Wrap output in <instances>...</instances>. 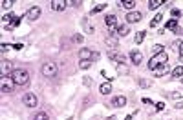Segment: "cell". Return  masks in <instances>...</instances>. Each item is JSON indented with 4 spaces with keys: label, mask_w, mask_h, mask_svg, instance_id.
Masks as SVG:
<instances>
[{
    "label": "cell",
    "mask_w": 183,
    "mask_h": 120,
    "mask_svg": "<svg viewBox=\"0 0 183 120\" xmlns=\"http://www.w3.org/2000/svg\"><path fill=\"white\" fill-rule=\"evenodd\" d=\"M181 47V40H176L174 44H172V49H179Z\"/></svg>",
    "instance_id": "37"
},
{
    "label": "cell",
    "mask_w": 183,
    "mask_h": 120,
    "mask_svg": "<svg viewBox=\"0 0 183 120\" xmlns=\"http://www.w3.org/2000/svg\"><path fill=\"white\" fill-rule=\"evenodd\" d=\"M13 71H15V69H13V64H11V62H6V60L0 62V75H2V77H8V75L11 77Z\"/></svg>",
    "instance_id": "5"
},
{
    "label": "cell",
    "mask_w": 183,
    "mask_h": 120,
    "mask_svg": "<svg viewBox=\"0 0 183 120\" xmlns=\"http://www.w3.org/2000/svg\"><path fill=\"white\" fill-rule=\"evenodd\" d=\"M170 97H172V98H179L181 93H176V91H174V93H170Z\"/></svg>",
    "instance_id": "41"
},
{
    "label": "cell",
    "mask_w": 183,
    "mask_h": 120,
    "mask_svg": "<svg viewBox=\"0 0 183 120\" xmlns=\"http://www.w3.org/2000/svg\"><path fill=\"white\" fill-rule=\"evenodd\" d=\"M79 58L81 60H97L99 53H94L92 49H88V47H82V49L79 51Z\"/></svg>",
    "instance_id": "4"
},
{
    "label": "cell",
    "mask_w": 183,
    "mask_h": 120,
    "mask_svg": "<svg viewBox=\"0 0 183 120\" xmlns=\"http://www.w3.org/2000/svg\"><path fill=\"white\" fill-rule=\"evenodd\" d=\"M172 77H183V66H176L174 69H172Z\"/></svg>",
    "instance_id": "23"
},
{
    "label": "cell",
    "mask_w": 183,
    "mask_h": 120,
    "mask_svg": "<svg viewBox=\"0 0 183 120\" xmlns=\"http://www.w3.org/2000/svg\"><path fill=\"white\" fill-rule=\"evenodd\" d=\"M22 102L26 104V107H37V97H35V93H26L24 98H22Z\"/></svg>",
    "instance_id": "7"
},
{
    "label": "cell",
    "mask_w": 183,
    "mask_h": 120,
    "mask_svg": "<svg viewBox=\"0 0 183 120\" xmlns=\"http://www.w3.org/2000/svg\"><path fill=\"white\" fill-rule=\"evenodd\" d=\"M33 120H50V118H48V115H46V113H37L33 116Z\"/></svg>",
    "instance_id": "30"
},
{
    "label": "cell",
    "mask_w": 183,
    "mask_h": 120,
    "mask_svg": "<svg viewBox=\"0 0 183 120\" xmlns=\"http://www.w3.org/2000/svg\"><path fill=\"white\" fill-rule=\"evenodd\" d=\"M165 28H167L169 31H176V29H178V20H169Z\"/></svg>",
    "instance_id": "22"
},
{
    "label": "cell",
    "mask_w": 183,
    "mask_h": 120,
    "mask_svg": "<svg viewBox=\"0 0 183 120\" xmlns=\"http://www.w3.org/2000/svg\"><path fill=\"white\" fill-rule=\"evenodd\" d=\"M143 18V15L139 13V11H130L128 15H126V22L128 24H135V22H139Z\"/></svg>",
    "instance_id": "9"
},
{
    "label": "cell",
    "mask_w": 183,
    "mask_h": 120,
    "mask_svg": "<svg viewBox=\"0 0 183 120\" xmlns=\"http://www.w3.org/2000/svg\"><path fill=\"white\" fill-rule=\"evenodd\" d=\"M145 35H147L145 31H139V33H137V35H135V38H134V40H135V44H141V42L145 40Z\"/></svg>",
    "instance_id": "28"
},
{
    "label": "cell",
    "mask_w": 183,
    "mask_h": 120,
    "mask_svg": "<svg viewBox=\"0 0 183 120\" xmlns=\"http://www.w3.org/2000/svg\"><path fill=\"white\" fill-rule=\"evenodd\" d=\"M137 86H139V87H150V86H152V80L139 78V80H137Z\"/></svg>",
    "instance_id": "26"
},
{
    "label": "cell",
    "mask_w": 183,
    "mask_h": 120,
    "mask_svg": "<svg viewBox=\"0 0 183 120\" xmlns=\"http://www.w3.org/2000/svg\"><path fill=\"white\" fill-rule=\"evenodd\" d=\"M104 24H106V26H108L110 29H116V28H119V26H117V16H116V15H106Z\"/></svg>",
    "instance_id": "10"
},
{
    "label": "cell",
    "mask_w": 183,
    "mask_h": 120,
    "mask_svg": "<svg viewBox=\"0 0 183 120\" xmlns=\"http://www.w3.org/2000/svg\"><path fill=\"white\" fill-rule=\"evenodd\" d=\"M179 80H181V82H183V77H181V78H179Z\"/></svg>",
    "instance_id": "45"
},
{
    "label": "cell",
    "mask_w": 183,
    "mask_h": 120,
    "mask_svg": "<svg viewBox=\"0 0 183 120\" xmlns=\"http://www.w3.org/2000/svg\"><path fill=\"white\" fill-rule=\"evenodd\" d=\"M9 78H11L17 86H26V84L29 82V73H28L26 69H15Z\"/></svg>",
    "instance_id": "1"
},
{
    "label": "cell",
    "mask_w": 183,
    "mask_h": 120,
    "mask_svg": "<svg viewBox=\"0 0 183 120\" xmlns=\"http://www.w3.org/2000/svg\"><path fill=\"white\" fill-rule=\"evenodd\" d=\"M179 57L183 58V42H181V47H179Z\"/></svg>",
    "instance_id": "44"
},
{
    "label": "cell",
    "mask_w": 183,
    "mask_h": 120,
    "mask_svg": "<svg viewBox=\"0 0 183 120\" xmlns=\"http://www.w3.org/2000/svg\"><path fill=\"white\" fill-rule=\"evenodd\" d=\"M104 44H106L108 47H112V49H116V47H117V38H116V37H106V38H104Z\"/></svg>",
    "instance_id": "17"
},
{
    "label": "cell",
    "mask_w": 183,
    "mask_h": 120,
    "mask_svg": "<svg viewBox=\"0 0 183 120\" xmlns=\"http://www.w3.org/2000/svg\"><path fill=\"white\" fill-rule=\"evenodd\" d=\"M15 86H17V84H15L13 80H4V82H2V93H11Z\"/></svg>",
    "instance_id": "13"
},
{
    "label": "cell",
    "mask_w": 183,
    "mask_h": 120,
    "mask_svg": "<svg viewBox=\"0 0 183 120\" xmlns=\"http://www.w3.org/2000/svg\"><path fill=\"white\" fill-rule=\"evenodd\" d=\"M57 71H59V67H57V64H53V62H46V64L42 66V75H44L46 78H53V77L57 75Z\"/></svg>",
    "instance_id": "3"
},
{
    "label": "cell",
    "mask_w": 183,
    "mask_h": 120,
    "mask_svg": "<svg viewBox=\"0 0 183 120\" xmlns=\"http://www.w3.org/2000/svg\"><path fill=\"white\" fill-rule=\"evenodd\" d=\"M165 73H169V64H165V66H161V67L154 69V77H163Z\"/></svg>",
    "instance_id": "16"
},
{
    "label": "cell",
    "mask_w": 183,
    "mask_h": 120,
    "mask_svg": "<svg viewBox=\"0 0 183 120\" xmlns=\"http://www.w3.org/2000/svg\"><path fill=\"white\" fill-rule=\"evenodd\" d=\"M39 16H40V7H39V6L29 7V9H28V13L24 15V18H26V20H31V22H33V20H37Z\"/></svg>",
    "instance_id": "6"
},
{
    "label": "cell",
    "mask_w": 183,
    "mask_h": 120,
    "mask_svg": "<svg viewBox=\"0 0 183 120\" xmlns=\"http://www.w3.org/2000/svg\"><path fill=\"white\" fill-rule=\"evenodd\" d=\"M130 58H132V64L139 66V64H141V60H143V55H141L139 51H132V53H130Z\"/></svg>",
    "instance_id": "14"
},
{
    "label": "cell",
    "mask_w": 183,
    "mask_h": 120,
    "mask_svg": "<svg viewBox=\"0 0 183 120\" xmlns=\"http://www.w3.org/2000/svg\"><path fill=\"white\" fill-rule=\"evenodd\" d=\"M92 84V80H90V77H84V86H90Z\"/></svg>",
    "instance_id": "42"
},
{
    "label": "cell",
    "mask_w": 183,
    "mask_h": 120,
    "mask_svg": "<svg viewBox=\"0 0 183 120\" xmlns=\"http://www.w3.org/2000/svg\"><path fill=\"white\" fill-rule=\"evenodd\" d=\"M116 69H117V73H119V75H128V67L123 66V64H117Z\"/></svg>",
    "instance_id": "27"
},
{
    "label": "cell",
    "mask_w": 183,
    "mask_h": 120,
    "mask_svg": "<svg viewBox=\"0 0 183 120\" xmlns=\"http://www.w3.org/2000/svg\"><path fill=\"white\" fill-rule=\"evenodd\" d=\"M11 6H13V0H2V7L4 9H11Z\"/></svg>",
    "instance_id": "31"
},
{
    "label": "cell",
    "mask_w": 183,
    "mask_h": 120,
    "mask_svg": "<svg viewBox=\"0 0 183 120\" xmlns=\"http://www.w3.org/2000/svg\"><path fill=\"white\" fill-rule=\"evenodd\" d=\"M112 104L116 106V107H125V106H126V97H123V95H117V97H113Z\"/></svg>",
    "instance_id": "11"
},
{
    "label": "cell",
    "mask_w": 183,
    "mask_h": 120,
    "mask_svg": "<svg viewBox=\"0 0 183 120\" xmlns=\"http://www.w3.org/2000/svg\"><path fill=\"white\" fill-rule=\"evenodd\" d=\"M161 20H163V15H161V13H157V15L154 16V20L150 22V28H156V26H157V24L161 22Z\"/></svg>",
    "instance_id": "25"
},
{
    "label": "cell",
    "mask_w": 183,
    "mask_h": 120,
    "mask_svg": "<svg viewBox=\"0 0 183 120\" xmlns=\"http://www.w3.org/2000/svg\"><path fill=\"white\" fill-rule=\"evenodd\" d=\"M66 4H68V6H79V2H77V0H68Z\"/></svg>",
    "instance_id": "40"
},
{
    "label": "cell",
    "mask_w": 183,
    "mask_h": 120,
    "mask_svg": "<svg viewBox=\"0 0 183 120\" xmlns=\"http://www.w3.org/2000/svg\"><path fill=\"white\" fill-rule=\"evenodd\" d=\"M82 28H84V31H86L88 35H92V33L95 31V28L92 26V22H90L88 18H82Z\"/></svg>",
    "instance_id": "15"
},
{
    "label": "cell",
    "mask_w": 183,
    "mask_h": 120,
    "mask_svg": "<svg viewBox=\"0 0 183 120\" xmlns=\"http://www.w3.org/2000/svg\"><path fill=\"white\" fill-rule=\"evenodd\" d=\"M99 91H101V95H110V93H112V84H110V82H104V84L99 87Z\"/></svg>",
    "instance_id": "18"
},
{
    "label": "cell",
    "mask_w": 183,
    "mask_h": 120,
    "mask_svg": "<svg viewBox=\"0 0 183 120\" xmlns=\"http://www.w3.org/2000/svg\"><path fill=\"white\" fill-rule=\"evenodd\" d=\"M8 49H9V45H8V44H2V45H0V51H2V53H6Z\"/></svg>",
    "instance_id": "39"
},
{
    "label": "cell",
    "mask_w": 183,
    "mask_h": 120,
    "mask_svg": "<svg viewBox=\"0 0 183 120\" xmlns=\"http://www.w3.org/2000/svg\"><path fill=\"white\" fill-rule=\"evenodd\" d=\"M90 66H92V60H81V67L82 69H88Z\"/></svg>",
    "instance_id": "33"
},
{
    "label": "cell",
    "mask_w": 183,
    "mask_h": 120,
    "mask_svg": "<svg viewBox=\"0 0 183 120\" xmlns=\"http://www.w3.org/2000/svg\"><path fill=\"white\" fill-rule=\"evenodd\" d=\"M119 6L125 7V9H132L135 6V2H134V0H125V2H119Z\"/></svg>",
    "instance_id": "24"
},
{
    "label": "cell",
    "mask_w": 183,
    "mask_h": 120,
    "mask_svg": "<svg viewBox=\"0 0 183 120\" xmlns=\"http://www.w3.org/2000/svg\"><path fill=\"white\" fill-rule=\"evenodd\" d=\"M66 0H53L51 2V9L53 11H62V9H66Z\"/></svg>",
    "instance_id": "12"
},
{
    "label": "cell",
    "mask_w": 183,
    "mask_h": 120,
    "mask_svg": "<svg viewBox=\"0 0 183 120\" xmlns=\"http://www.w3.org/2000/svg\"><path fill=\"white\" fill-rule=\"evenodd\" d=\"M108 58L113 60V62H117V64H126V57L117 53V51H108Z\"/></svg>",
    "instance_id": "8"
},
{
    "label": "cell",
    "mask_w": 183,
    "mask_h": 120,
    "mask_svg": "<svg viewBox=\"0 0 183 120\" xmlns=\"http://www.w3.org/2000/svg\"><path fill=\"white\" fill-rule=\"evenodd\" d=\"M179 15H181V11H179V9H176V7H174V9H172V16H174V18H178V16H179Z\"/></svg>",
    "instance_id": "38"
},
{
    "label": "cell",
    "mask_w": 183,
    "mask_h": 120,
    "mask_svg": "<svg viewBox=\"0 0 183 120\" xmlns=\"http://www.w3.org/2000/svg\"><path fill=\"white\" fill-rule=\"evenodd\" d=\"M128 31H130L128 26H119V28H117V37H126Z\"/></svg>",
    "instance_id": "21"
},
{
    "label": "cell",
    "mask_w": 183,
    "mask_h": 120,
    "mask_svg": "<svg viewBox=\"0 0 183 120\" xmlns=\"http://www.w3.org/2000/svg\"><path fill=\"white\" fill-rule=\"evenodd\" d=\"M143 104H154V102H152L150 98H143Z\"/></svg>",
    "instance_id": "43"
},
{
    "label": "cell",
    "mask_w": 183,
    "mask_h": 120,
    "mask_svg": "<svg viewBox=\"0 0 183 120\" xmlns=\"http://www.w3.org/2000/svg\"><path fill=\"white\" fill-rule=\"evenodd\" d=\"M18 24H20V18H18V16H15V20L11 22V28H17Z\"/></svg>",
    "instance_id": "36"
},
{
    "label": "cell",
    "mask_w": 183,
    "mask_h": 120,
    "mask_svg": "<svg viewBox=\"0 0 183 120\" xmlns=\"http://www.w3.org/2000/svg\"><path fill=\"white\" fill-rule=\"evenodd\" d=\"M82 40H84V37H82V35H75V37H73V42H77V44H81Z\"/></svg>",
    "instance_id": "35"
},
{
    "label": "cell",
    "mask_w": 183,
    "mask_h": 120,
    "mask_svg": "<svg viewBox=\"0 0 183 120\" xmlns=\"http://www.w3.org/2000/svg\"><path fill=\"white\" fill-rule=\"evenodd\" d=\"M103 9H106V4H99V6H95L94 9H92V15H97V13H101Z\"/></svg>",
    "instance_id": "29"
},
{
    "label": "cell",
    "mask_w": 183,
    "mask_h": 120,
    "mask_svg": "<svg viewBox=\"0 0 183 120\" xmlns=\"http://www.w3.org/2000/svg\"><path fill=\"white\" fill-rule=\"evenodd\" d=\"M161 4H165L163 0H148V9H152V11H154V9H157Z\"/></svg>",
    "instance_id": "19"
},
{
    "label": "cell",
    "mask_w": 183,
    "mask_h": 120,
    "mask_svg": "<svg viewBox=\"0 0 183 120\" xmlns=\"http://www.w3.org/2000/svg\"><path fill=\"white\" fill-rule=\"evenodd\" d=\"M152 53H154V57H156V55H161V53H165L163 45H161V44H156V45H152Z\"/></svg>",
    "instance_id": "20"
},
{
    "label": "cell",
    "mask_w": 183,
    "mask_h": 120,
    "mask_svg": "<svg viewBox=\"0 0 183 120\" xmlns=\"http://www.w3.org/2000/svg\"><path fill=\"white\" fill-rule=\"evenodd\" d=\"M167 62H169V55H167V53L156 55V57H152V58L148 60V69H150V71H154V69H157V67L165 66Z\"/></svg>",
    "instance_id": "2"
},
{
    "label": "cell",
    "mask_w": 183,
    "mask_h": 120,
    "mask_svg": "<svg viewBox=\"0 0 183 120\" xmlns=\"http://www.w3.org/2000/svg\"><path fill=\"white\" fill-rule=\"evenodd\" d=\"M2 20L6 22V26H9V22H13V20H15V16H13V15H6Z\"/></svg>",
    "instance_id": "32"
},
{
    "label": "cell",
    "mask_w": 183,
    "mask_h": 120,
    "mask_svg": "<svg viewBox=\"0 0 183 120\" xmlns=\"http://www.w3.org/2000/svg\"><path fill=\"white\" fill-rule=\"evenodd\" d=\"M163 109H165V104H163V102H157V104H156V111H157V113H161Z\"/></svg>",
    "instance_id": "34"
}]
</instances>
